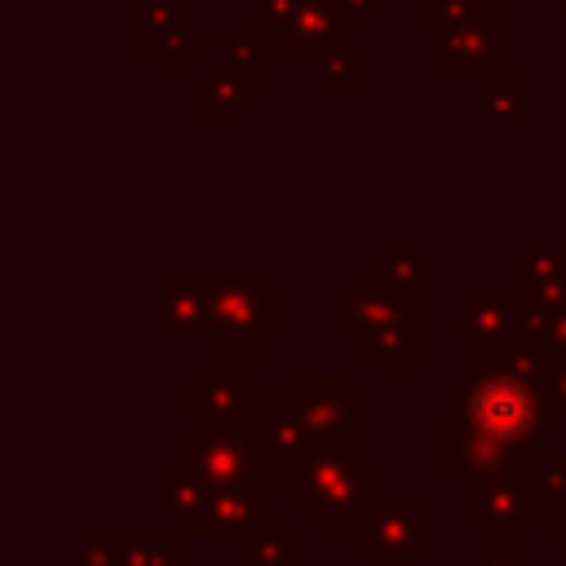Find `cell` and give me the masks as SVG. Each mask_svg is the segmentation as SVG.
<instances>
[{
  "mask_svg": "<svg viewBox=\"0 0 566 566\" xmlns=\"http://www.w3.org/2000/svg\"><path fill=\"white\" fill-rule=\"evenodd\" d=\"M460 416L526 460L544 455V394L522 371H509L500 363H482V371L464 385Z\"/></svg>",
  "mask_w": 566,
  "mask_h": 566,
  "instance_id": "cell-1",
  "label": "cell"
},
{
  "mask_svg": "<svg viewBox=\"0 0 566 566\" xmlns=\"http://www.w3.org/2000/svg\"><path fill=\"white\" fill-rule=\"evenodd\" d=\"M363 482V442H314L305 455L283 464V491L323 522V535H340L345 522L358 517Z\"/></svg>",
  "mask_w": 566,
  "mask_h": 566,
  "instance_id": "cell-2",
  "label": "cell"
},
{
  "mask_svg": "<svg viewBox=\"0 0 566 566\" xmlns=\"http://www.w3.org/2000/svg\"><path fill=\"white\" fill-rule=\"evenodd\" d=\"M420 296L416 292H394L376 270H367L345 305L340 327L371 354L385 371H402L407 358L420 349Z\"/></svg>",
  "mask_w": 566,
  "mask_h": 566,
  "instance_id": "cell-3",
  "label": "cell"
},
{
  "mask_svg": "<svg viewBox=\"0 0 566 566\" xmlns=\"http://www.w3.org/2000/svg\"><path fill=\"white\" fill-rule=\"evenodd\" d=\"M283 327V305L256 274H212V336L221 354H261Z\"/></svg>",
  "mask_w": 566,
  "mask_h": 566,
  "instance_id": "cell-4",
  "label": "cell"
},
{
  "mask_svg": "<svg viewBox=\"0 0 566 566\" xmlns=\"http://www.w3.org/2000/svg\"><path fill=\"white\" fill-rule=\"evenodd\" d=\"M358 539L380 566H402L424 548V509L416 495H385V482L367 473L358 495Z\"/></svg>",
  "mask_w": 566,
  "mask_h": 566,
  "instance_id": "cell-5",
  "label": "cell"
},
{
  "mask_svg": "<svg viewBox=\"0 0 566 566\" xmlns=\"http://www.w3.org/2000/svg\"><path fill=\"white\" fill-rule=\"evenodd\" d=\"M177 455L186 473L203 478L208 486H261V455H265V438L256 433H208V429H190L177 442Z\"/></svg>",
  "mask_w": 566,
  "mask_h": 566,
  "instance_id": "cell-6",
  "label": "cell"
},
{
  "mask_svg": "<svg viewBox=\"0 0 566 566\" xmlns=\"http://www.w3.org/2000/svg\"><path fill=\"white\" fill-rule=\"evenodd\" d=\"M287 398L305 416L314 442H363V398L349 394L336 371H305L301 389Z\"/></svg>",
  "mask_w": 566,
  "mask_h": 566,
  "instance_id": "cell-7",
  "label": "cell"
},
{
  "mask_svg": "<svg viewBox=\"0 0 566 566\" xmlns=\"http://www.w3.org/2000/svg\"><path fill=\"white\" fill-rule=\"evenodd\" d=\"M526 323V296L522 292H469L460 305V340L464 354L491 363Z\"/></svg>",
  "mask_w": 566,
  "mask_h": 566,
  "instance_id": "cell-8",
  "label": "cell"
},
{
  "mask_svg": "<svg viewBox=\"0 0 566 566\" xmlns=\"http://www.w3.org/2000/svg\"><path fill=\"white\" fill-rule=\"evenodd\" d=\"M531 460L517 455L513 447L486 438L482 429H473L460 411H447L442 420V469L451 478H491V473H531Z\"/></svg>",
  "mask_w": 566,
  "mask_h": 566,
  "instance_id": "cell-9",
  "label": "cell"
},
{
  "mask_svg": "<svg viewBox=\"0 0 566 566\" xmlns=\"http://www.w3.org/2000/svg\"><path fill=\"white\" fill-rule=\"evenodd\" d=\"M460 509L482 522V531L495 535H517L531 513L526 495V473H491V478H464V500Z\"/></svg>",
  "mask_w": 566,
  "mask_h": 566,
  "instance_id": "cell-10",
  "label": "cell"
},
{
  "mask_svg": "<svg viewBox=\"0 0 566 566\" xmlns=\"http://www.w3.org/2000/svg\"><path fill=\"white\" fill-rule=\"evenodd\" d=\"M181 411L195 416L199 429H208V433H243L248 416L265 411V402L256 394H248L239 376H203L199 389L181 398Z\"/></svg>",
  "mask_w": 566,
  "mask_h": 566,
  "instance_id": "cell-11",
  "label": "cell"
},
{
  "mask_svg": "<svg viewBox=\"0 0 566 566\" xmlns=\"http://www.w3.org/2000/svg\"><path fill=\"white\" fill-rule=\"evenodd\" d=\"M159 314L168 332H181V336L212 332V274H164Z\"/></svg>",
  "mask_w": 566,
  "mask_h": 566,
  "instance_id": "cell-12",
  "label": "cell"
},
{
  "mask_svg": "<svg viewBox=\"0 0 566 566\" xmlns=\"http://www.w3.org/2000/svg\"><path fill=\"white\" fill-rule=\"evenodd\" d=\"M345 22H340V9H336V0H310L283 31H279V40H283V49L287 53H305V57H327L332 49H340L345 44Z\"/></svg>",
  "mask_w": 566,
  "mask_h": 566,
  "instance_id": "cell-13",
  "label": "cell"
},
{
  "mask_svg": "<svg viewBox=\"0 0 566 566\" xmlns=\"http://www.w3.org/2000/svg\"><path fill=\"white\" fill-rule=\"evenodd\" d=\"M500 31H504V18L482 9L473 22H464L460 31H451L442 40V71H469V66H495L500 62Z\"/></svg>",
  "mask_w": 566,
  "mask_h": 566,
  "instance_id": "cell-14",
  "label": "cell"
},
{
  "mask_svg": "<svg viewBox=\"0 0 566 566\" xmlns=\"http://www.w3.org/2000/svg\"><path fill=\"white\" fill-rule=\"evenodd\" d=\"M261 517H265L261 486H221L212 491V504L199 517L195 535H248Z\"/></svg>",
  "mask_w": 566,
  "mask_h": 566,
  "instance_id": "cell-15",
  "label": "cell"
},
{
  "mask_svg": "<svg viewBox=\"0 0 566 566\" xmlns=\"http://www.w3.org/2000/svg\"><path fill=\"white\" fill-rule=\"evenodd\" d=\"M239 566H305V544H301V535L283 531L279 517L265 513L239 539Z\"/></svg>",
  "mask_w": 566,
  "mask_h": 566,
  "instance_id": "cell-16",
  "label": "cell"
},
{
  "mask_svg": "<svg viewBox=\"0 0 566 566\" xmlns=\"http://www.w3.org/2000/svg\"><path fill=\"white\" fill-rule=\"evenodd\" d=\"M522 296L544 314L566 310V252L526 256L522 261Z\"/></svg>",
  "mask_w": 566,
  "mask_h": 566,
  "instance_id": "cell-17",
  "label": "cell"
},
{
  "mask_svg": "<svg viewBox=\"0 0 566 566\" xmlns=\"http://www.w3.org/2000/svg\"><path fill=\"white\" fill-rule=\"evenodd\" d=\"M265 451L270 455H279L283 464L287 460H296V455H305L310 447H314V433H310V424H305V416L292 407V398L283 394L270 411H265Z\"/></svg>",
  "mask_w": 566,
  "mask_h": 566,
  "instance_id": "cell-18",
  "label": "cell"
},
{
  "mask_svg": "<svg viewBox=\"0 0 566 566\" xmlns=\"http://www.w3.org/2000/svg\"><path fill=\"white\" fill-rule=\"evenodd\" d=\"M212 491H217V486H208L203 478H195V473L177 469V473L164 482V509L177 517V526H181L186 535H195L199 517H203V513H208V504H212Z\"/></svg>",
  "mask_w": 566,
  "mask_h": 566,
  "instance_id": "cell-19",
  "label": "cell"
},
{
  "mask_svg": "<svg viewBox=\"0 0 566 566\" xmlns=\"http://www.w3.org/2000/svg\"><path fill=\"white\" fill-rule=\"evenodd\" d=\"M265 40L261 31H226L221 35V53H226V66L234 75H243V84L252 88V97L265 88V57H261Z\"/></svg>",
  "mask_w": 566,
  "mask_h": 566,
  "instance_id": "cell-20",
  "label": "cell"
},
{
  "mask_svg": "<svg viewBox=\"0 0 566 566\" xmlns=\"http://www.w3.org/2000/svg\"><path fill=\"white\" fill-rule=\"evenodd\" d=\"M181 31H186V4L181 0H146L142 4V31H137V40H142L146 53H164Z\"/></svg>",
  "mask_w": 566,
  "mask_h": 566,
  "instance_id": "cell-21",
  "label": "cell"
},
{
  "mask_svg": "<svg viewBox=\"0 0 566 566\" xmlns=\"http://www.w3.org/2000/svg\"><path fill=\"white\" fill-rule=\"evenodd\" d=\"M526 495L535 522H544L553 509L566 504V455H539V469L526 473Z\"/></svg>",
  "mask_w": 566,
  "mask_h": 566,
  "instance_id": "cell-22",
  "label": "cell"
},
{
  "mask_svg": "<svg viewBox=\"0 0 566 566\" xmlns=\"http://www.w3.org/2000/svg\"><path fill=\"white\" fill-rule=\"evenodd\" d=\"M526 106V75L522 71H509L504 62L486 66L482 71V111L491 115H513Z\"/></svg>",
  "mask_w": 566,
  "mask_h": 566,
  "instance_id": "cell-23",
  "label": "cell"
},
{
  "mask_svg": "<svg viewBox=\"0 0 566 566\" xmlns=\"http://www.w3.org/2000/svg\"><path fill=\"white\" fill-rule=\"evenodd\" d=\"M248 97H252V88L243 84V75H234V71L221 62V66L208 71V80H203L199 111H203V115H234V111H243Z\"/></svg>",
  "mask_w": 566,
  "mask_h": 566,
  "instance_id": "cell-24",
  "label": "cell"
},
{
  "mask_svg": "<svg viewBox=\"0 0 566 566\" xmlns=\"http://www.w3.org/2000/svg\"><path fill=\"white\" fill-rule=\"evenodd\" d=\"M486 9V0H420V31L447 40L464 22H473Z\"/></svg>",
  "mask_w": 566,
  "mask_h": 566,
  "instance_id": "cell-25",
  "label": "cell"
},
{
  "mask_svg": "<svg viewBox=\"0 0 566 566\" xmlns=\"http://www.w3.org/2000/svg\"><path fill=\"white\" fill-rule=\"evenodd\" d=\"M318 84H323V93H332V97H345V93H358L363 88V53H354V49H332L327 57H323V66H318Z\"/></svg>",
  "mask_w": 566,
  "mask_h": 566,
  "instance_id": "cell-26",
  "label": "cell"
},
{
  "mask_svg": "<svg viewBox=\"0 0 566 566\" xmlns=\"http://www.w3.org/2000/svg\"><path fill=\"white\" fill-rule=\"evenodd\" d=\"M181 562V535L164 539H119L115 566H177Z\"/></svg>",
  "mask_w": 566,
  "mask_h": 566,
  "instance_id": "cell-27",
  "label": "cell"
},
{
  "mask_svg": "<svg viewBox=\"0 0 566 566\" xmlns=\"http://www.w3.org/2000/svg\"><path fill=\"white\" fill-rule=\"evenodd\" d=\"M394 292H416V283H420V274H424V265H420V256L416 252H389L385 256V265L376 270Z\"/></svg>",
  "mask_w": 566,
  "mask_h": 566,
  "instance_id": "cell-28",
  "label": "cell"
},
{
  "mask_svg": "<svg viewBox=\"0 0 566 566\" xmlns=\"http://www.w3.org/2000/svg\"><path fill=\"white\" fill-rule=\"evenodd\" d=\"M539 394H544V411L566 416V354H548L539 371Z\"/></svg>",
  "mask_w": 566,
  "mask_h": 566,
  "instance_id": "cell-29",
  "label": "cell"
},
{
  "mask_svg": "<svg viewBox=\"0 0 566 566\" xmlns=\"http://www.w3.org/2000/svg\"><path fill=\"white\" fill-rule=\"evenodd\" d=\"M305 4H310V0H261V27L279 35V31H283V27L305 9Z\"/></svg>",
  "mask_w": 566,
  "mask_h": 566,
  "instance_id": "cell-30",
  "label": "cell"
},
{
  "mask_svg": "<svg viewBox=\"0 0 566 566\" xmlns=\"http://www.w3.org/2000/svg\"><path fill=\"white\" fill-rule=\"evenodd\" d=\"M195 49H203V35H199V31H181V35L159 53V71H168V75L181 71V57L195 53Z\"/></svg>",
  "mask_w": 566,
  "mask_h": 566,
  "instance_id": "cell-31",
  "label": "cell"
},
{
  "mask_svg": "<svg viewBox=\"0 0 566 566\" xmlns=\"http://www.w3.org/2000/svg\"><path fill=\"white\" fill-rule=\"evenodd\" d=\"M115 548H119V539L84 535L80 539V566H115Z\"/></svg>",
  "mask_w": 566,
  "mask_h": 566,
  "instance_id": "cell-32",
  "label": "cell"
},
{
  "mask_svg": "<svg viewBox=\"0 0 566 566\" xmlns=\"http://www.w3.org/2000/svg\"><path fill=\"white\" fill-rule=\"evenodd\" d=\"M336 9H340L345 31H349V35H358V31H363V22H367V13L376 9V0H336Z\"/></svg>",
  "mask_w": 566,
  "mask_h": 566,
  "instance_id": "cell-33",
  "label": "cell"
},
{
  "mask_svg": "<svg viewBox=\"0 0 566 566\" xmlns=\"http://www.w3.org/2000/svg\"><path fill=\"white\" fill-rule=\"evenodd\" d=\"M544 345H548V354H566V310L548 314V323H544Z\"/></svg>",
  "mask_w": 566,
  "mask_h": 566,
  "instance_id": "cell-34",
  "label": "cell"
},
{
  "mask_svg": "<svg viewBox=\"0 0 566 566\" xmlns=\"http://www.w3.org/2000/svg\"><path fill=\"white\" fill-rule=\"evenodd\" d=\"M539 526H544V535L562 539V548H566V504H562V509H553V513H548V517H544Z\"/></svg>",
  "mask_w": 566,
  "mask_h": 566,
  "instance_id": "cell-35",
  "label": "cell"
},
{
  "mask_svg": "<svg viewBox=\"0 0 566 566\" xmlns=\"http://www.w3.org/2000/svg\"><path fill=\"white\" fill-rule=\"evenodd\" d=\"M482 566H517V557H509V553H486Z\"/></svg>",
  "mask_w": 566,
  "mask_h": 566,
  "instance_id": "cell-36",
  "label": "cell"
},
{
  "mask_svg": "<svg viewBox=\"0 0 566 566\" xmlns=\"http://www.w3.org/2000/svg\"><path fill=\"white\" fill-rule=\"evenodd\" d=\"M562 4H566V0H562Z\"/></svg>",
  "mask_w": 566,
  "mask_h": 566,
  "instance_id": "cell-37",
  "label": "cell"
}]
</instances>
